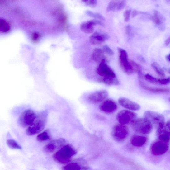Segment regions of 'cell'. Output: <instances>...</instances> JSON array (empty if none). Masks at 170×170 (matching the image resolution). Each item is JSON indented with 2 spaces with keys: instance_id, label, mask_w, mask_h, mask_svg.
<instances>
[{
  "instance_id": "obj_18",
  "label": "cell",
  "mask_w": 170,
  "mask_h": 170,
  "mask_svg": "<svg viewBox=\"0 0 170 170\" xmlns=\"http://www.w3.org/2000/svg\"><path fill=\"white\" fill-rule=\"evenodd\" d=\"M126 0H112L108 5L107 12L119 11L123 9L126 7Z\"/></svg>"
},
{
  "instance_id": "obj_1",
  "label": "cell",
  "mask_w": 170,
  "mask_h": 170,
  "mask_svg": "<svg viewBox=\"0 0 170 170\" xmlns=\"http://www.w3.org/2000/svg\"><path fill=\"white\" fill-rule=\"evenodd\" d=\"M77 152L70 145L63 146L54 155V160L58 163L66 164L71 161Z\"/></svg>"
},
{
  "instance_id": "obj_20",
  "label": "cell",
  "mask_w": 170,
  "mask_h": 170,
  "mask_svg": "<svg viewBox=\"0 0 170 170\" xmlns=\"http://www.w3.org/2000/svg\"><path fill=\"white\" fill-rule=\"evenodd\" d=\"M148 139V138L146 136L136 135L132 138L131 143L135 147H140L146 144Z\"/></svg>"
},
{
  "instance_id": "obj_8",
  "label": "cell",
  "mask_w": 170,
  "mask_h": 170,
  "mask_svg": "<svg viewBox=\"0 0 170 170\" xmlns=\"http://www.w3.org/2000/svg\"><path fill=\"white\" fill-rule=\"evenodd\" d=\"M137 117V114L135 113L124 110L117 114L116 119L120 124L125 125L131 124L136 119Z\"/></svg>"
},
{
  "instance_id": "obj_14",
  "label": "cell",
  "mask_w": 170,
  "mask_h": 170,
  "mask_svg": "<svg viewBox=\"0 0 170 170\" xmlns=\"http://www.w3.org/2000/svg\"><path fill=\"white\" fill-rule=\"evenodd\" d=\"M109 38V36L106 34L96 32L90 37L89 41L93 45L100 46L107 40Z\"/></svg>"
},
{
  "instance_id": "obj_39",
  "label": "cell",
  "mask_w": 170,
  "mask_h": 170,
  "mask_svg": "<svg viewBox=\"0 0 170 170\" xmlns=\"http://www.w3.org/2000/svg\"><path fill=\"white\" fill-rule=\"evenodd\" d=\"M138 14V12L136 11H134L132 14V17H136Z\"/></svg>"
},
{
  "instance_id": "obj_15",
  "label": "cell",
  "mask_w": 170,
  "mask_h": 170,
  "mask_svg": "<svg viewBox=\"0 0 170 170\" xmlns=\"http://www.w3.org/2000/svg\"><path fill=\"white\" fill-rule=\"evenodd\" d=\"M97 25L104 26V24L101 21L98 20H91L82 23L81 25L80 29L82 31L85 33L91 34L94 31V26Z\"/></svg>"
},
{
  "instance_id": "obj_17",
  "label": "cell",
  "mask_w": 170,
  "mask_h": 170,
  "mask_svg": "<svg viewBox=\"0 0 170 170\" xmlns=\"http://www.w3.org/2000/svg\"><path fill=\"white\" fill-rule=\"evenodd\" d=\"M118 102L123 107L132 111H137L140 108V106L139 104L126 98H120Z\"/></svg>"
},
{
  "instance_id": "obj_32",
  "label": "cell",
  "mask_w": 170,
  "mask_h": 170,
  "mask_svg": "<svg viewBox=\"0 0 170 170\" xmlns=\"http://www.w3.org/2000/svg\"><path fill=\"white\" fill-rule=\"evenodd\" d=\"M87 14L90 17L94 18H96L105 21V19L102 15L98 13H94L92 12L87 11L86 12Z\"/></svg>"
},
{
  "instance_id": "obj_25",
  "label": "cell",
  "mask_w": 170,
  "mask_h": 170,
  "mask_svg": "<svg viewBox=\"0 0 170 170\" xmlns=\"http://www.w3.org/2000/svg\"><path fill=\"white\" fill-rule=\"evenodd\" d=\"M102 82L104 84L110 86H118L120 84V83L116 77L104 78L102 80Z\"/></svg>"
},
{
  "instance_id": "obj_10",
  "label": "cell",
  "mask_w": 170,
  "mask_h": 170,
  "mask_svg": "<svg viewBox=\"0 0 170 170\" xmlns=\"http://www.w3.org/2000/svg\"><path fill=\"white\" fill-rule=\"evenodd\" d=\"M106 90H102L90 94L87 97L88 101L93 103H97L104 101L108 97Z\"/></svg>"
},
{
  "instance_id": "obj_9",
  "label": "cell",
  "mask_w": 170,
  "mask_h": 170,
  "mask_svg": "<svg viewBox=\"0 0 170 170\" xmlns=\"http://www.w3.org/2000/svg\"><path fill=\"white\" fill-rule=\"evenodd\" d=\"M36 117L35 113L32 110H26L20 116L18 119L19 123L22 127L26 128L34 121Z\"/></svg>"
},
{
  "instance_id": "obj_12",
  "label": "cell",
  "mask_w": 170,
  "mask_h": 170,
  "mask_svg": "<svg viewBox=\"0 0 170 170\" xmlns=\"http://www.w3.org/2000/svg\"><path fill=\"white\" fill-rule=\"evenodd\" d=\"M97 72L99 76L104 78H116V74L106 64V62H102L99 64L97 69Z\"/></svg>"
},
{
  "instance_id": "obj_40",
  "label": "cell",
  "mask_w": 170,
  "mask_h": 170,
  "mask_svg": "<svg viewBox=\"0 0 170 170\" xmlns=\"http://www.w3.org/2000/svg\"><path fill=\"white\" fill-rule=\"evenodd\" d=\"M170 38L169 37L165 41V44L167 46H168L170 44Z\"/></svg>"
},
{
  "instance_id": "obj_31",
  "label": "cell",
  "mask_w": 170,
  "mask_h": 170,
  "mask_svg": "<svg viewBox=\"0 0 170 170\" xmlns=\"http://www.w3.org/2000/svg\"><path fill=\"white\" fill-rule=\"evenodd\" d=\"M41 37L42 36L40 34L37 32H34L31 35V41L33 43H37L40 40Z\"/></svg>"
},
{
  "instance_id": "obj_13",
  "label": "cell",
  "mask_w": 170,
  "mask_h": 170,
  "mask_svg": "<svg viewBox=\"0 0 170 170\" xmlns=\"http://www.w3.org/2000/svg\"><path fill=\"white\" fill-rule=\"evenodd\" d=\"M65 141L63 139L61 138L55 140L49 143L45 146L43 148L45 153H53L57 149L64 146Z\"/></svg>"
},
{
  "instance_id": "obj_7",
  "label": "cell",
  "mask_w": 170,
  "mask_h": 170,
  "mask_svg": "<svg viewBox=\"0 0 170 170\" xmlns=\"http://www.w3.org/2000/svg\"><path fill=\"white\" fill-rule=\"evenodd\" d=\"M119 62L123 71L128 75H131L133 71L128 60V54L126 50L120 48H118Z\"/></svg>"
},
{
  "instance_id": "obj_4",
  "label": "cell",
  "mask_w": 170,
  "mask_h": 170,
  "mask_svg": "<svg viewBox=\"0 0 170 170\" xmlns=\"http://www.w3.org/2000/svg\"><path fill=\"white\" fill-rule=\"evenodd\" d=\"M129 129L126 125L118 124L112 129V136L115 141L122 142L125 140L128 136Z\"/></svg>"
},
{
  "instance_id": "obj_38",
  "label": "cell",
  "mask_w": 170,
  "mask_h": 170,
  "mask_svg": "<svg viewBox=\"0 0 170 170\" xmlns=\"http://www.w3.org/2000/svg\"><path fill=\"white\" fill-rule=\"evenodd\" d=\"M97 119L101 120H106V117L101 116V115H97Z\"/></svg>"
},
{
  "instance_id": "obj_30",
  "label": "cell",
  "mask_w": 170,
  "mask_h": 170,
  "mask_svg": "<svg viewBox=\"0 0 170 170\" xmlns=\"http://www.w3.org/2000/svg\"><path fill=\"white\" fill-rule=\"evenodd\" d=\"M145 79L149 83L155 84H159V79L153 77L150 75L147 74L144 76Z\"/></svg>"
},
{
  "instance_id": "obj_22",
  "label": "cell",
  "mask_w": 170,
  "mask_h": 170,
  "mask_svg": "<svg viewBox=\"0 0 170 170\" xmlns=\"http://www.w3.org/2000/svg\"><path fill=\"white\" fill-rule=\"evenodd\" d=\"M129 63L133 72L137 73L139 77L142 78V68L139 64L132 60H130Z\"/></svg>"
},
{
  "instance_id": "obj_34",
  "label": "cell",
  "mask_w": 170,
  "mask_h": 170,
  "mask_svg": "<svg viewBox=\"0 0 170 170\" xmlns=\"http://www.w3.org/2000/svg\"><path fill=\"white\" fill-rule=\"evenodd\" d=\"M102 50L105 53L107 54L110 56L113 55L114 53L112 50L107 45H105L102 48Z\"/></svg>"
},
{
  "instance_id": "obj_11",
  "label": "cell",
  "mask_w": 170,
  "mask_h": 170,
  "mask_svg": "<svg viewBox=\"0 0 170 170\" xmlns=\"http://www.w3.org/2000/svg\"><path fill=\"white\" fill-rule=\"evenodd\" d=\"M118 106L113 100L108 99L104 101L99 106L102 111L108 114H112L117 111Z\"/></svg>"
},
{
  "instance_id": "obj_35",
  "label": "cell",
  "mask_w": 170,
  "mask_h": 170,
  "mask_svg": "<svg viewBox=\"0 0 170 170\" xmlns=\"http://www.w3.org/2000/svg\"><path fill=\"white\" fill-rule=\"evenodd\" d=\"M131 12V10H127L124 13V17L125 21L127 22L129 21L130 18Z\"/></svg>"
},
{
  "instance_id": "obj_21",
  "label": "cell",
  "mask_w": 170,
  "mask_h": 170,
  "mask_svg": "<svg viewBox=\"0 0 170 170\" xmlns=\"http://www.w3.org/2000/svg\"><path fill=\"white\" fill-rule=\"evenodd\" d=\"M141 87L147 91L156 93H168L169 92L170 89L166 88H158L150 87L146 86L142 83H140Z\"/></svg>"
},
{
  "instance_id": "obj_27",
  "label": "cell",
  "mask_w": 170,
  "mask_h": 170,
  "mask_svg": "<svg viewBox=\"0 0 170 170\" xmlns=\"http://www.w3.org/2000/svg\"><path fill=\"white\" fill-rule=\"evenodd\" d=\"M151 66L158 75L161 77L164 78L165 76V74L159 64L156 62H153Z\"/></svg>"
},
{
  "instance_id": "obj_23",
  "label": "cell",
  "mask_w": 170,
  "mask_h": 170,
  "mask_svg": "<svg viewBox=\"0 0 170 170\" xmlns=\"http://www.w3.org/2000/svg\"><path fill=\"white\" fill-rule=\"evenodd\" d=\"M153 22L157 25H161L164 21V18L162 14L157 11H154L152 17Z\"/></svg>"
},
{
  "instance_id": "obj_19",
  "label": "cell",
  "mask_w": 170,
  "mask_h": 170,
  "mask_svg": "<svg viewBox=\"0 0 170 170\" xmlns=\"http://www.w3.org/2000/svg\"><path fill=\"white\" fill-rule=\"evenodd\" d=\"M102 49L95 48L92 54V59L94 62L99 64L102 62H107V59Z\"/></svg>"
},
{
  "instance_id": "obj_5",
  "label": "cell",
  "mask_w": 170,
  "mask_h": 170,
  "mask_svg": "<svg viewBox=\"0 0 170 170\" xmlns=\"http://www.w3.org/2000/svg\"><path fill=\"white\" fill-rule=\"evenodd\" d=\"M144 118L151 123L153 127L157 129L163 127L165 124V119L162 114L151 111H147L144 113Z\"/></svg>"
},
{
  "instance_id": "obj_6",
  "label": "cell",
  "mask_w": 170,
  "mask_h": 170,
  "mask_svg": "<svg viewBox=\"0 0 170 170\" xmlns=\"http://www.w3.org/2000/svg\"><path fill=\"white\" fill-rule=\"evenodd\" d=\"M168 142L158 139L154 141L151 144L150 151L155 156L162 155L168 150L169 144Z\"/></svg>"
},
{
  "instance_id": "obj_41",
  "label": "cell",
  "mask_w": 170,
  "mask_h": 170,
  "mask_svg": "<svg viewBox=\"0 0 170 170\" xmlns=\"http://www.w3.org/2000/svg\"><path fill=\"white\" fill-rule=\"evenodd\" d=\"M166 59L169 62H170V54L168 55L166 57Z\"/></svg>"
},
{
  "instance_id": "obj_29",
  "label": "cell",
  "mask_w": 170,
  "mask_h": 170,
  "mask_svg": "<svg viewBox=\"0 0 170 170\" xmlns=\"http://www.w3.org/2000/svg\"><path fill=\"white\" fill-rule=\"evenodd\" d=\"M8 146L12 149H21L22 148L13 139H9L7 142Z\"/></svg>"
},
{
  "instance_id": "obj_36",
  "label": "cell",
  "mask_w": 170,
  "mask_h": 170,
  "mask_svg": "<svg viewBox=\"0 0 170 170\" xmlns=\"http://www.w3.org/2000/svg\"><path fill=\"white\" fill-rule=\"evenodd\" d=\"M170 81L169 77L167 78L159 79V84L161 85H167L169 83Z\"/></svg>"
},
{
  "instance_id": "obj_24",
  "label": "cell",
  "mask_w": 170,
  "mask_h": 170,
  "mask_svg": "<svg viewBox=\"0 0 170 170\" xmlns=\"http://www.w3.org/2000/svg\"><path fill=\"white\" fill-rule=\"evenodd\" d=\"M37 140L41 142H46L51 139L50 133L48 130H46L39 134L37 137Z\"/></svg>"
},
{
  "instance_id": "obj_2",
  "label": "cell",
  "mask_w": 170,
  "mask_h": 170,
  "mask_svg": "<svg viewBox=\"0 0 170 170\" xmlns=\"http://www.w3.org/2000/svg\"><path fill=\"white\" fill-rule=\"evenodd\" d=\"M47 115L43 112L36 117L34 121L28 126L26 133L28 136H33L40 132L45 126Z\"/></svg>"
},
{
  "instance_id": "obj_16",
  "label": "cell",
  "mask_w": 170,
  "mask_h": 170,
  "mask_svg": "<svg viewBox=\"0 0 170 170\" xmlns=\"http://www.w3.org/2000/svg\"><path fill=\"white\" fill-rule=\"evenodd\" d=\"M157 136L158 139L169 143L170 141V123L168 122L164 126L157 129Z\"/></svg>"
},
{
  "instance_id": "obj_28",
  "label": "cell",
  "mask_w": 170,
  "mask_h": 170,
  "mask_svg": "<svg viewBox=\"0 0 170 170\" xmlns=\"http://www.w3.org/2000/svg\"><path fill=\"white\" fill-rule=\"evenodd\" d=\"M81 169V167L77 163H69L63 168V169L64 170H79Z\"/></svg>"
},
{
  "instance_id": "obj_26",
  "label": "cell",
  "mask_w": 170,
  "mask_h": 170,
  "mask_svg": "<svg viewBox=\"0 0 170 170\" xmlns=\"http://www.w3.org/2000/svg\"><path fill=\"white\" fill-rule=\"evenodd\" d=\"M11 30L9 24L3 19H0V33H6Z\"/></svg>"
},
{
  "instance_id": "obj_3",
  "label": "cell",
  "mask_w": 170,
  "mask_h": 170,
  "mask_svg": "<svg viewBox=\"0 0 170 170\" xmlns=\"http://www.w3.org/2000/svg\"><path fill=\"white\" fill-rule=\"evenodd\" d=\"M131 127L135 132L143 134L150 133L153 128L151 123L145 118L136 119L131 124Z\"/></svg>"
},
{
  "instance_id": "obj_43",
  "label": "cell",
  "mask_w": 170,
  "mask_h": 170,
  "mask_svg": "<svg viewBox=\"0 0 170 170\" xmlns=\"http://www.w3.org/2000/svg\"><path fill=\"white\" fill-rule=\"evenodd\" d=\"M166 1H168V2H169L170 0H166Z\"/></svg>"
},
{
  "instance_id": "obj_37",
  "label": "cell",
  "mask_w": 170,
  "mask_h": 170,
  "mask_svg": "<svg viewBox=\"0 0 170 170\" xmlns=\"http://www.w3.org/2000/svg\"><path fill=\"white\" fill-rule=\"evenodd\" d=\"M132 32V27L130 26H128L126 28V33L127 35H130Z\"/></svg>"
},
{
  "instance_id": "obj_33",
  "label": "cell",
  "mask_w": 170,
  "mask_h": 170,
  "mask_svg": "<svg viewBox=\"0 0 170 170\" xmlns=\"http://www.w3.org/2000/svg\"><path fill=\"white\" fill-rule=\"evenodd\" d=\"M82 1L87 6L92 8L96 7L97 3V0H82Z\"/></svg>"
},
{
  "instance_id": "obj_42",
  "label": "cell",
  "mask_w": 170,
  "mask_h": 170,
  "mask_svg": "<svg viewBox=\"0 0 170 170\" xmlns=\"http://www.w3.org/2000/svg\"><path fill=\"white\" fill-rule=\"evenodd\" d=\"M140 59L141 60V61L143 62H145V61L143 57H140Z\"/></svg>"
}]
</instances>
